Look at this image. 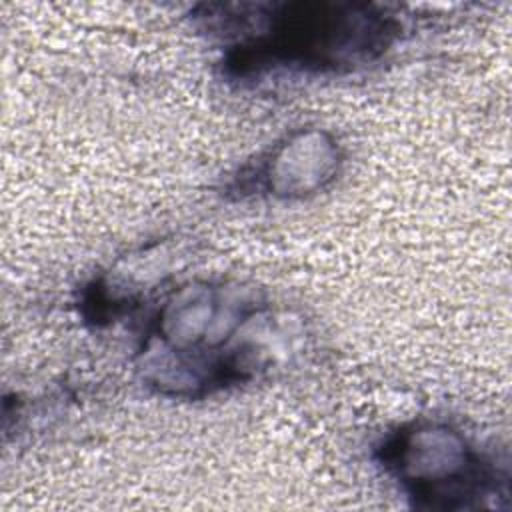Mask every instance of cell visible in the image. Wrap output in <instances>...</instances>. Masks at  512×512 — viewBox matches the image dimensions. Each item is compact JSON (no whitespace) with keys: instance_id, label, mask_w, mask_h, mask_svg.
Returning a JSON list of instances; mask_svg holds the SVG:
<instances>
[{"instance_id":"obj_1","label":"cell","mask_w":512,"mask_h":512,"mask_svg":"<svg viewBox=\"0 0 512 512\" xmlns=\"http://www.w3.org/2000/svg\"><path fill=\"white\" fill-rule=\"evenodd\" d=\"M224 28L246 32L228 52L226 64L236 76H258L270 68L340 70L378 58L394 34L396 22L368 4L286 2L234 4L214 14Z\"/></svg>"},{"instance_id":"obj_2","label":"cell","mask_w":512,"mask_h":512,"mask_svg":"<svg viewBox=\"0 0 512 512\" xmlns=\"http://www.w3.org/2000/svg\"><path fill=\"white\" fill-rule=\"evenodd\" d=\"M382 462L424 508H472L498 490L490 464L446 424L418 422L394 432Z\"/></svg>"},{"instance_id":"obj_3","label":"cell","mask_w":512,"mask_h":512,"mask_svg":"<svg viewBox=\"0 0 512 512\" xmlns=\"http://www.w3.org/2000/svg\"><path fill=\"white\" fill-rule=\"evenodd\" d=\"M342 152L324 130H296L278 142L256 170V186L294 200L324 190L338 174Z\"/></svg>"}]
</instances>
